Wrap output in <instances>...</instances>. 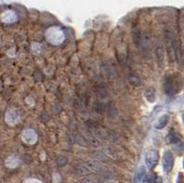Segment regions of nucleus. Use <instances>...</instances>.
Masks as SVG:
<instances>
[{"mask_svg":"<svg viewBox=\"0 0 184 183\" xmlns=\"http://www.w3.org/2000/svg\"><path fill=\"white\" fill-rule=\"evenodd\" d=\"M165 43L166 49L170 61H175L177 64H179L181 61V49L179 42L177 38L176 33L172 29L165 30Z\"/></svg>","mask_w":184,"mask_h":183,"instance_id":"obj_1","label":"nucleus"},{"mask_svg":"<svg viewBox=\"0 0 184 183\" xmlns=\"http://www.w3.org/2000/svg\"><path fill=\"white\" fill-rule=\"evenodd\" d=\"M181 80L176 75L167 76L164 81V90L167 96L173 97L180 88Z\"/></svg>","mask_w":184,"mask_h":183,"instance_id":"obj_2","label":"nucleus"},{"mask_svg":"<svg viewBox=\"0 0 184 183\" xmlns=\"http://www.w3.org/2000/svg\"><path fill=\"white\" fill-rule=\"evenodd\" d=\"M158 160H159V155H158L157 150L151 149L146 152V154L145 155V166H147V168L153 169L157 165Z\"/></svg>","mask_w":184,"mask_h":183,"instance_id":"obj_3","label":"nucleus"},{"mask_svg":"<svg viewBox=\"0 0 184 183\" xmlns=\"http://www.w3.org/2000/svg\"><path fill=\"white\" fill-rule=\"evenodd\" d=\"M163 170L166 173H169L174 166V157L170 151H166L163 155Z\"/></svg>","mask_w":184,"mask_h":183,"instance_id":"obj_4","label":"nucleus"},{"mask_svg":"<svg viewBox=\"0 0 184 183\" xmlns=\"http://www.w3.org/2000/svg\"><path fill=\"white\" fill-rule=\"evenodd\" d=\"M156 55L157 58V62L159 66L164 67L165 66V61H166V56H165V49L161 43H158L156 47Z\"/></svg>","mask_w":184,"mask_h":183,"instance_id":"obj_5","label":"nucleus"},{"mask_svg":"<svg viewBox=\"0 0 184 183\" xmlns=\"http://www.w3.org/2000/svg\"><path fill=\"white\" fill-rule=\"evenodd\" d=\"M168 121H169V116H168L167 114H164V115L160 116V117L158 118V120L156 121V123H155L156 129L161 130V129L165 128L166 125L167 124Z\"/></svg>","mask_w":184,"mask_h":183,"instance_id":"obj_6","label":"nucleus"},{"mask_svg":"<svg viewBox=\"0 0 184 183\" xmlns=\"http://www.w3.org/2000/svg\"><path fill=\"white\" fill-rule=\"evenodd\" d=\"M145 177V168L144 166H140L134 175V178H133L134 183H142Z\"/></svg>","mask_w":184,"mask_h":183,"instance_id":"obj_7","label":"nucleus"},{"mask_svg":"<svg viewBox=\"0 0 184 183\" xmlns=\"http://www.w3.org/2000/svg\"><path fill=\"white\" fill-rule=\"evenodd\" d=\"M75 171L77 175L79 176H86V175H88L91 173V171L88 169V167L86 166V165H83V164H80V165H77L75 167Z\"/></svg>","mask_w":184,"mask_h":183,"instance_id":"obj_8","label":"nucleus"},{"mask_svg":"<svg viewBox=\"0 0 184 183\" xmlns=\"http://www.w3.org/2000/svg\"><path fill=\"white\" fill-rule=\"evenodd\" d=\"M132 35H133V41L134 44H135L136 46H139V45H140V43H141V33H140L139 29L133 28V32H132Z\"/></svg>","mask_w":184,"mask_h":183,"instance_id":"obj_9","label":"nucleus"},{"mask_svg":"<svg viewBox=\"0 0 184 183\" xmlns=\"http://www.w3.org/2000/svg\"><path fill=\"white\" fill-rule=\"evenodd\" d=\"M145 99L149 101V102H154L155 101V99H156V92H155V89L149 88H147L145 91Z\"/></svg>","mask_w":184,"mask_h":183,"instance_id":"obj_10","label":"nucleus"},{"mask_svg":"<svg viewBox=\"0 0 184 183\" xmlns=\"http://www.w3.org/2000/svg\"><path fill=\"white\" fill-rule=\"evenodd\" d=\"M129 82H130L131 85H133V87H138V86L141 85V80H140V78H139L137 76H135V75L130 76V77H129Z\"/></svg>","mask_w":184,"mask_h":183,"instance_id":"obj_11","label":"nucleus"},{"mask_svg":"<svg viewBox=\"0 0 184 183\" xmlns=\"http://www.w3.org/2000/svg\"><path fill=\"white\" fill-rule=\"evenodd\" d=\"M32 138V142L34 143V142H36V134H35V133L32 131V130H27V131H25V133H24V134H23V138H24V140L26 139V138Z\"/></svg>","mask_w":184,"mask_h":183,"instance_id":"obj_12","label":"nucleus"},{"mask_svg":"<svg viewBox=\"0 0 184 183\" xmlns=\"http://www.w3.org/2000/svg\"><path fill=\"white\" fill-rule=\"evenodd\" d=\"M81 183H103V182H101V180H100L98 177H84L81 180Z\"/></svg>","mask_w":184,"mask_h":183,"instance_id":"obj_13","label":"nucleus"},{"mask_svg":"<svg viewBox=\"0 0 184 183\" xmlns=\"http://www.w3.org/2000/svg\"><path fill=\"white\" fill-rule=\"evenodd\" d=\"M173 149L177 152V153H183L184 152V142H182L181 140L177 143L176 144L173 145Z\"/></svg>","mask_w":184,"mask_h":183,"instance_id":"obj_14","label":"nucleus"},{"mask_svg":"<svg viewBox=\"0 0 184 183\" xmlns=\"http://www.w3.org/2000/svg\"><path fill=\"white\" fill-rule=\"evenodd\" d=\"M86 140H88V143L91 144V145H93L94 147H98L99 146V144H100V143H99V141L93 136V135H91V134H88L87 135V139Z\"/></svg>","mask_w":184,"mask_h":183,"instance_id":"obj_15","label":"nucleus"},{"mask_svg":"<svg viewBox=\"0 0 184 183\" xmlns=\"http://www.w3.org/2000/svg\"><path fill=\"white\" fill-rule=\"evenodd\" d=\"M153 183H163V179H162L161 177H156Z\"/></svg>","mask_w":184,"mask_h":183,"instance_id":"obj_16","label":"nucleus"},{"mask_svg":"<svg viewBox=\"0 0 184 183\" xmlns=\"http://www.w3.org/2000/svg\"><path fill=\"white\" fill-rule=\"evenodd\" d=\"M178 183H184L183 181H182V177H181V175L179 174V177H178Z\"/></svg>","mask_w":184,"mask_h":183,"instance_id":"obj_17","label":"nucleus"},{"mask_svg":"<svg viewBox=\"0 0 184 183\" xmlns=\"http://www.w3.org/2000/svg\"><path fill=\"white\" fill-rule=\"evenodd\" d=\"M182 120H183V122H184V115L182 116Z\"/></svg>","mask_w":184,"mask_h":183,"instance_id":"obj_18","label":"nucleus"}]
</instances>
